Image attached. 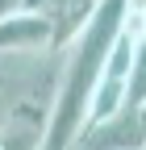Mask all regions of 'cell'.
Returning a JSON list of instances; mask_svg holds the SVG:
<instances>
[{
	"mask_svg": "<svg viewBox=\"0 0 146 150\" xmlns=\"http://www.w3.org/2000/svg\"><path fill=\"white\" fill-rule=\"evenodd\" d=\"M38 13L46 21V50L63 54L79 38V29L88 25V17L96 13V0H46Z\"/></svg>",
	"mask_w": 146,
	"mask_h": 150,
	"instance_id": "1",
	"label": "cell"
},
{
	"mask_svg": "<svg viewBox=\"0 0 146 150\" xmlns=\"http://www.w3.org/2000/svg\"><path fill=\"white\" fill-rule=\"evenodd\" d=\"M33 50H46L42 13L17 8L9 17H0V54H33Z\"/></svg>",
	"mask_w": 146,
	"mask_h": 150,
	"instance_id": "2",
	"label": "cell"
},
{
	"mask_svg": "<svg viewBox=\"0 0 146 150\" xmlns=\"http://www.w3.org/2000/svg\"><path fill=\"white\" fill-rule=\"evenodd\" d=\"M125 92H130V104L146 100V38H138V46H134V63H130Z\"/></svg>",
	"mask_w": 146,
	"mask_h": 150,
	"instance_id": "3",
	"label": "cell"
},
{
	"mask_svg": "<svg viewBox=\"0 0 146 150\" xmlns=\"http://www.w3.org/2000/svg\"><path fill=\"white\" fill-rule=\"evenodd\" d=\"M134 121H138V142L146 146V100H138V104H134Z\"/></svg>",
	"mask_w": 146,
	"mask_h": 150,
	"instance_id": "4",
	"label": "cell"
},
{
	"mask_svg": "<svg viewBox=\"0 0 146 150\" xmlns=\"http://www.w3.org/2000/svg\"><path fill=\"white\" fill-rule=\"evenodd\" d=\"M21 8V0H0V17H9V13H17Z\"/></svg>",
	"mask_w": 146,
	"mask_h": 150,
	"instance_id": "5",
	"label": "cell"
}]
</instances>
